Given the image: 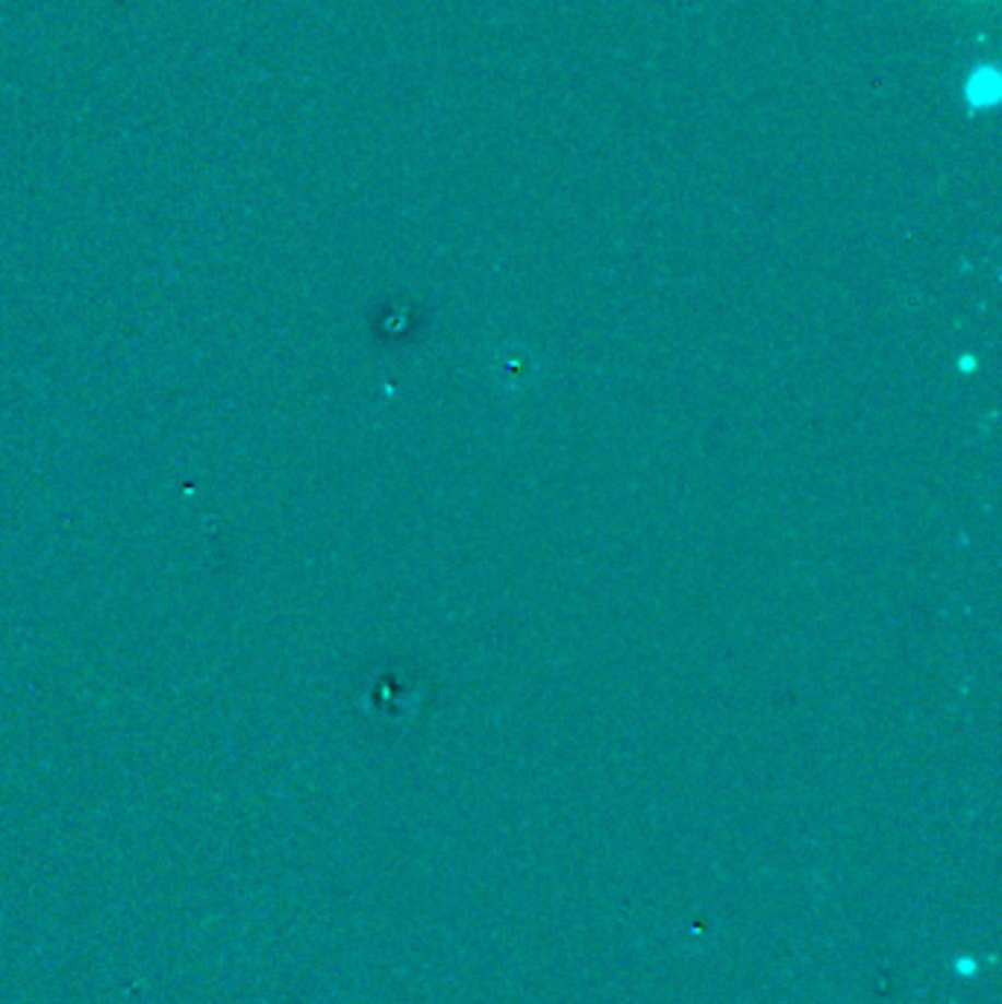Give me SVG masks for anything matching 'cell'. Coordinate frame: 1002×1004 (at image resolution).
<instances>
[{
  "label": "cell",
  "instance_id": "6da1fadb",
  "mask_svg": "<svg viewBox=\"0 0 1002 1004\" xmlns=\"http://www.w3.org/2000/svg\"><path fill=\"white\" fill-rule=\"evenodd\" d=\"M962 97L970 113H991L1002 101V74L993 62H976L965 76Z\"/></svg>",
  "mask_w": 1002,
  "mask_h": 1004
}]
</instances>
